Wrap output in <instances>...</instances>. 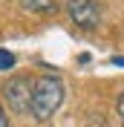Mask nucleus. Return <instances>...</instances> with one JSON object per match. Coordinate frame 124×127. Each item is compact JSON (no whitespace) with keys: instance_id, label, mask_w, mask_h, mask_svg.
Returning a JSON list of instances; mask_svg holds the SVG:
<instances>
[{"instance_id":"nucleus-1","label":"nucleus","mask_w":124,"mask_h":127,"mask_svg":"<svg viewBox=\"0 0 124 127\" xmlns=\"http://www.w3.org/2000/svg\"><path fill=\"white\" fill-rule=\"evenodd\" d=\"M63 95H66V87H63L61 75L55 72H43L35 78V90H32V119L38 124H46L55 113L61 110Z\"/></svg>"},{"instance_id":"nucleus-2","label":"nucleus","mask_w":124,"mask_h":127,"mask_svg":"<svg viewBox=\"0 0 124 127\" xmlns=\"http://www.w3.org/2000/svg\"><path fill=\"white\" fill-rule=\"evenodd\" d=\"M32 90H35V78H29V75H12V78L3 81L0 93H3L6 107L15 116H26V113H32Z\"/></svg>"},{"instance_id":"nucleus-3","label":"nucleus","mask_w":124,"mask_h":127,"mask_svg":"<svg viewBox=\"0 0 124 127\" xmlns=\"http://www.w3.org/2000/svg\"><path fill=\"white\" fill-rule=\"evenodd\" d=\"M66 15L84 32H93L101 26V9L95 0H66Z\"/></svg>"},{"instance_id":"nucleus-4","label":"nucleus","mask_w":124,"mask_h":127,"mask_svg":"<svg viewBox=\"0 0 124 127\" xmlns=\"http://www.w3.org/2000/svg\"><path fill=\"white\" fill-rule=\"evenodd\" d=\"M20 6L32 15H55L58 12V0H20Z\"/></svg>"},{"instance_id":"nucleus-5","label":"nucleus","mask_w":124,"mask_h":127,"mask_svg":"<svg viewBox=\"0 0 124 127\" xmlns=\"http://www.w3.org/2000/svg\"><path fill=\"white\" fill-rule=\"evenodd\" d=\"M15 64H17V55H15V52H9V49H0V72L15 69Z\"/></svg>"},{"instance_id":"nucleus-6","label":"nucleus","mask_w":124,"mask_h":127,"mask_svg":"<svg viewBox=\"0 0 124 127\" xmlns=\"http://www.w3.org/2000/svg\"><path fill=\"white\" fill-rule=\"evenodd\" d=\"M116 113H118V121H121V127H124V90L118 93V98H116Z\"/></svg>"},{"instance_id":"nucleus-7","label":"nucleus","mask_w":124,"mask_h":127,"mask_svg":"<svg viewBox=\"0 0 124 127\" xmlns=\"http://www.w3.org/2000/svg\"><path fill=\"white\" fill-rule=\"evenodd\" d=\"M0 127H12V124H9V116H6V110H3V107H0Z\"/></svg>"},{"instance_id":"nucleus-8","label":"nucleus","mask_w":124,"mask_h":127,"mask_svg":"<svg viewBox=\"0 0 124 127\" xmlns=\"http://www.w3.org/2000/svg\"><path fill=\"white\" fill-rule=\"evenodd\" d=\"M110 64H113V66H124V55H113Z\"/></svg>"}]
</instances>
